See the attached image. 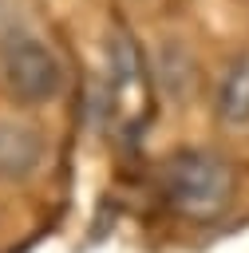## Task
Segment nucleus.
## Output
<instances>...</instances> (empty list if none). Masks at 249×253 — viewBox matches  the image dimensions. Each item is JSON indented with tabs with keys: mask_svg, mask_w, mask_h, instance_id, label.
Masks as SVG:
<instances>
[{
	"mask_svg": "<svg viewBox=\"0 0 249 253\" xmlns=\"http://www.w3.org/2000/svg\"><path fill=\"white\" fill-rule=\"evenodd\" d=\"M150 83H146V67L138 59V47L130 36H115L111 40V107L130 119L134 111L146 107Z\"/></svg>",
	"mask_w": 249,
	"mask_h": 253,
	"instance_id": "nucleus-3",
	"label": "nucleus"
},
{
	"mask_svg": "<svg viewBox=\"0 0 249 253\" xmlns=\"http://www.w3.org/2000/svg\"><path fill=\"white\" fill-rule=\"evenodd\" d=\"M0 12H4V0H0Z\"/></svg>",
	"mask_w": 249,
	"mask_h": 253,
	"instance_id": "nucleus-6",
	"label": "nucleus"
},
{
	"mask_svg": "<svg viewBox=\"0 0 249 253\" xmlns=\"http://www.w3.org/2000/svg\"><path fill=\"white\" fill-rule=\"evenodd\" d=\"M47 158V138L36 123L0 119V182H20Z\"/></svg>",
	"mask_w": 249,
	"mask_h": 253,
	"instance_id": "nucleus-4",
	"label": "nucleus"
},
{
	"mask_svg": "<svg viewBox=\"0 0 249 253\" xmlns=\"http://www.w3.org/2000/svg\"><path fill=\"white\" fill-rule=\"evenodd\" d=\"M0 87L16 107H43L59 95L63 67L43 40L12 32L0 43Z\"/></svg>",
	"mask_w": 249,
	"mask_h": 253,
	"instance_id": "nucleus-2",
	"label": "nucleus"
},
{
	"mask_svg": "<svg viewBox=\"0 0 249 253\" xmlns=\"http://www.w3.org/2000/svg\"><path fill=\"white\" fill-rule=\"evenodd\" d=\"M158 186L166 206L186 221H221L237 198V174L229 158L202 146L174 150L158 170Z\"/></svg>",
	"mask_w": 249,
	"mask_h": 253,
	"instance_id": "nucleus-1",
	"label": "nucleus"
},
{
	"mask_svg": "<svg viewBox=\"0 0 249 253\" xmlns=\"http://www.w3.org/2000/svg\"><path fill=\"white\" fill-rule=\"evenodd\" d=\"M213 111L225 126H249V51H241L225 67L213 95Z\"/></svg>",
	"mask_w": 249,
	"mask_h": 253,
	"instance_id": "nucleus-5",
	"label": "nucleus"
}]
</instances>
